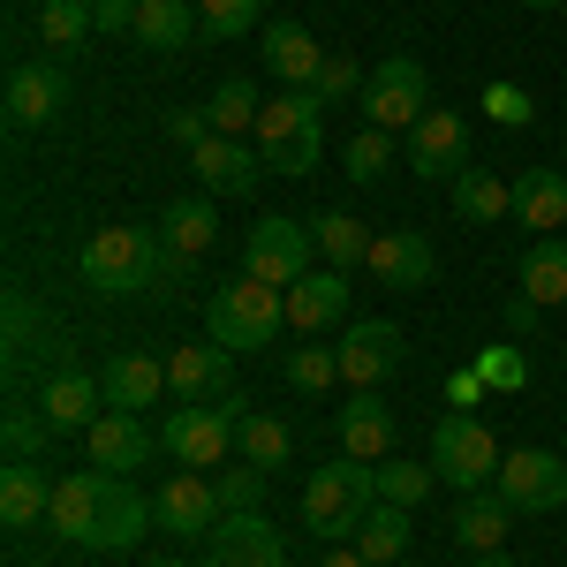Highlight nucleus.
Listing matches in <instances>:
<instances>
[{
    "mask_svg": "<svg viewBox=\"0 0 567 567\" xmlns=\"http://www.w3.org/2000/svg\"><path fill=\"white\" fill-rule=\"evenodd\" d=\"M76 272H84L91 296L130 303V296H152L167 280V243L152 227H99L84 243V258H76Z\"/></svg>",
    "mask_w": 567,
    "mask_h": 567,
    "instance_id": "nucleus-1",
    "label": "nucleus"
},
{
    "mask_svg": "<svg viewBox=\"0 0 567 567\" xmlns=\"http://www.w3.org/2000/svg\"><path fill=\"white\" fill-rule=\"evenodd\" d=\"M371 507H379V470H371V462L341 454V462L310 470V484H303V529H310V537L341 545V537H355V529H363V515H371Z\"/></svg>",
    "mask_w": 567,
    "mask_h": 567,
    "instance_id": "nucleus-2",
    "label": "nucleus"
},
{
    "mask_svg": "<svg viewBox=\"0 0 567 567\" xmlns=\"http://www.w3.org/2000/svg\"><path fill=\"white\" fill-rule=\"evenodd\" d=\"M280 326H288V296L280 288H265V280H227L213 288V303H205V341H219L227 355H250V349H272L280 341Z\"/></svg>",
    "mask_w": 567,
    "mask_h": 567,
    "instance_id": "nucleus-3",
    "label": "nucleus"
},
{
    "mask_svg": "<svg viewBox=\"0 0 567 567\" xmlns=\"http://www.w3.org/2000/svg\"><path fill=\"white\" fill-rule=\"evenodd\" d=\"M250 136H258L265 175H310L318 152H326V106H318L310 91H280V99H265V114H258Z\"/></svg>",
    "mask_w": 567,
    "mask_h": 567,
    "instance_id": "nucleus-4",
    "label": "nucleus"
},
{
    "mask_svg": "<svg viewBox=\"0 0 567 567\" xmlns=\"http://www.w3.org/2000/svg\"><path fill=\"white\" fill-rule=\"evenodd\" d=\"M318 227L310 219H288V213H265L258 227H250V243H243V272L250 280H265V288H296L303 272H318Z\"/></svg>",
    "mask_w": 567,
    "mask_h": 567,
    "instance_id": "nucleus-5",
    "label": "nucleus"
},
{
    "mask_svg": "<svg viewBox=\"0 0 567 567\" xmlns=\"http://www.w3.org/2000/svg\"><path fill=\"white\" fill-rule=\"evenodd\" d=\"M243 393L235 401H219V409H197V401H182L175 416L159 424V454H175L182 470H227V446H235V424H243Z\"/></svg>",
    "mask_w": 567,
    "mask_h": 567,
    "instance_id": "nucleus-6",
    "label": "nucleus"
},
{
    "mask_svg": "<svg viewBox=\"0 0 567 567\" xmlns=\"http://www.w3.org/2000/svg\"><path fill=\"white\" fill-rule=\"evenodd\" d=\"M499 439L484 432L470 409H454V416H439L432 424V470H439V484H454V492H484V484L499 477Z\"/></svg>",
    "mask_w": 567,
    "mask_h": 567,
    "instance_id": "nucleus-7",
    "label": "nucleus"
},
{
    "mask_svg": "<svg viewBox=\"0 0 567 567\" xmlns=\"http://www.w3.org/2000/svg\"><path fill=\"white\" fill-rule=\"evenodd\" d=\"M363 114H371V130L386 136H409L424 114H432V76H424V61L416 53H386L379 69H371V84H363Z\"/></svg>",
    "mask_w": 567,
    "mask_h": 567,
    "instance_id": "nucleus-8",
    "label": "nucleus"
},
{
    "mask_svg": "<svg viewBox=\"0 0 567 567\" xmlns=\"http://www.w3.org/2000/svg\"><path fill=\"white\" fill-rule=\"evenodd\" d=\"M492 484L507 492L515 515H553V507H567V462L553 454V446H523V454H507Z\"/></svg>",
    "mask_w": 567,
    "mask_h": 567,
    "instance_id": "nucleus-9",
    "label": "nucleus"
},
{
    "mask_svg": "<svg viewBox=\"0 0 567 567\" xmlns=\"http://www.w3.org/2000/svg\"><path fill=\"white\" fill-rule=\"evenodd\" d=\"M333 355H341L349 393L386 386L393 371H401V326H393V318H349V333L333 341Z\"/></svg>",
    "mask_w": 567,
    "mask_h": 567,
    "instance_id": "nucleus-10",
    "label": "nucleus"
},
{
    "mask_svg": "<svg viewBox=\"0 0 567 567\" xmlns=\"http://www.w3.org/2000/svg\"><path fill=\"white\" fill-rule=\"evenodd\" d=\"M106 492H114V470H99V462L53 477V515H45V529L61 545H91L99 537V515H106Z\"/></svg>",
    "mask_w": 567,
    "mask_h": 567,
    "instance_id": "nucleus-11",
    "label": "nucleus"
},
{
    "mask_svg": "<svg viewBox=\"0 0 567 567\" xmlns=\"http://www.w3.org/2000/svg\"><path fill=\"white\" fill-rule=\"evenodd\" d=\"M152 523L175 529V537H213V529L227 523V507H219V484H213V477H197V470L167 477L159 492H152Z\"/></svg>",
    "mask_w": 567,
    "mask_h": 567,
    "instance_id": "nucleus-12",
    "label": "nucleus"
},
{
    "mask_svg": "<svg viewBox=\"0 0 567 567\" xmlns=\"http://www.w3.org/2000/svg\"><path fill=\"white\" fill-rule=\"evenodd\" d=\"M462 167H470V122L446 114V106H432V114L409 130V175L416 182H454Z\"/></svg>",
    "mask_w": 567,
    "mask_h": 567,
    "instance_id": "nucleus-13",
    "label": "nucleus"
},
{
    "mask_svg": "<svg viewBox=\"0 0 567 567\" xmlns=\"http://www.w3.org/2000/svg\"><path fill=\"white\" fill-rule=\"evenodd\" d=\"M167 386H175V401L219 409V401H235V355L219 341H189V349L167 355Z\"/></svg>",
    "mask_w": 567,
    "mask_h": 567,
    "instance_id": "nucleus-14",
    "label": "nucleus"
},
{
    "mask_svg": "<svg viewBox=\"0 0 567 567\" xmlns=\"http://www.w3.org/2000/svg\"><path fill=\"white\" fill-rule=\"evenodd\" d=\"M393 432H401V416H393V401L379 386L349 393V409H333V439H341V454H355V462H386Z\"/></svg>",
    "mask_w": 567,
    "mask_h": 567,
    "instance_id": "nucleus-15",
    "label": "nucleus"
},
{
    "mask_svg": "<svg viewBox=\"0 0 567 567\" xmlns=\"http://www.w3.org/2000/svg\"><path fill=\"white\" fill-rule=\"evenodd\" d=\"M205 567H288V545L265 515H227L205 537Z\"/></svg>",
    "mask_w": 567,
    "mask_h": 567,
    "instance_id": "nucleus-16",
    "label": "nucleus"
},
{
    "mask_svg": "<svg viewBox=\"0 0 567 567\" xmlns=\"http://www.w3.org/2000/svg\"><path fill=\"white\" fill-rule=\"evenodd\" d=\"M189 167L205 182V197H250L265 182V159L243 144V136H205L197 152H189Z\"/></svg>",
    "mask_w": 567,
    "mask_h": 567,
    "instance_id": "nucleus-17",
    "label": "nucleus"
},
{
    "mask_svg": "<svg viewBox=\"0 0 567 567\" xmlns=\"http://www.w3.org/2000/svg\"><path fill=\"white\" fill-rule=\"evenodd\" d=\"M61 106H69V76H61V69L23 61V69L8 76V130H53Z\"/></svg>",
    "mask_w": 567,
    "mask_h": 567,
    "instance_id": "nucleus-18",
    "label": "nucleus"
},
{
    "mask_svg": "<svg viewBox=\"0 0 567 567\" xmlns=\"http://www.w3.org/2000/svg\"><path fill=\"white\" fill-rule=\"evenodd\" d=\"M84 439H91V462L114 470V477H130V470H144V462L159 454V432H152L144 416H130V409H106Z\"/></svg>",
    "mask_w": 567,
    "mask_h": 567,
    "instance_id": "nucleus-19",
    "label": "nucleus"
},
{
    "mask_svg": "<svg viewBox=\"0 0 567 567\" xmlns=\"http://www.w3.org/2000/svg\"><path fill=\"white\" fill-rule=\"evenodd\" d=\"M379 288H393V296H409V288H424L439 272V258H432V243L416 235V227H386L379 243H371V265H363Z\"/></svg>",
    "mask_w": 567,
    "mask_h": 567,
    "instance_id": "nucleus-20",
    "label": "nucleus"
},
{
    "mask_svg": "<svg viewBox=\"0 0 567 567\" xmlns=\"http://www.w3.org/2000/svg\"><path fill=\"white\" fill-rule=\"evenodd\" d=\"M45 424L53 432H91L99 416H106V386H99V371H76V363H61L53 379H45Z\"/></svg>",
    "mask_w": 567,
    "mask_h": 567,
    "instance_id": "nucleus-21",
    "label": "nucleus"
},
{
    "mask_svg": "<svg viewBox=\"0 0 567 567\" xmlns=\"http://www.w3.org/2000/svg\"><path fill=\"white\" fill-rule=\"evenodd\" d=\"M159 243H167V280L189 272V258H205L219 243V205L213 197H175L167 219H159Z\"/></svg>",
    "mask_w": 567,
    "mask_h": 567,
    "instance_id": "nucleus-22",
    "label": "nucleus"
},
{
    "mask_svg": "<svg viewBox=\"0 0 567 567\" xmlns=\"http://www.w3.org/2000/svg\"><path fill=\"white\" fill-rule=\"evenodd\" d=\"M507 529H515V507H507V492H499V484L462 492V507H454V537H462V553H470V560H477V553H507Z\"/></svg>",
    "mask_w": 567,
    "mask_h": 567,
    "instance_id": "nucleus-23",
    "label": "nucleus"
},
{
    "mask_svg": "<svg viewBox=\"0 0 567 567\" xmlns=\"http://www.w3.org/2000/svg\"><path fill=\"white\" fill-rule=\"evenodd\" d=\"M349 318V272H303L296 288H288V326L296 333H326V326H341Z\"/></svg>",
    "mask_w": 567,
    "mask_h": 567,
    "instance_id": "nucleus-24",
    "label": "nucleus"
},
{
    "mask_svg": "<svg viewBox=\"0 0 567 567\" xmlns=\"http://www.w3.org/2000/svg\"><path fill=\"white\" fill-rule=\"evenodd\" d=\"M99 386H106V409H130V416H144L167 386V363H152V355H106V371H99Z\"/></svg>",
    "mask_w": 567,
    "mask_h": 567,
    "instance_id": "nucleus-25",
    "label": "nucleus"
},
{
    "mask_svg": "<svg viewBox=\"0 0 567 567\" xmlns=\"http://www.w3.org/2000/svg\"><path fill=\"white\" fill-rule=\"evenodd\" d=\"M507 197H515V219L537 227V235H560L567 227V175L560 167H523V175L507 182Z\"/></svg>",
    "mask_w": 567,
    "mask_h": 567,
    "instance_id": "nucleus-26",
    "label": "nucleus"
},
{
    "mask_svg": "<svg viewBox=\"0 0 567 567\" xmlns=\"http://www.w3.org/2000/svg\"><path fill=\"white\" fill-rule=\"evenodd\" d=\"M265 69H272L288 91H310L318 69H326V45L310 39L303 23H272V31H265Z\"/></svg>",
    "mask_w": 567,
    "mask_h": 567,
    "instance_id": "nucleus-27",
    "label": "nucleus"
},
{
    "mask_svg": "<svg viewBox=\"0 0 567 567\" xmlns=\"http://www.w3.org/2000/svg\"><path fill=\"white\" fill-rule=\"evenodd\" d=\"M189 31H205V16L189 8V0H136V45H152V53H189Z\"/></svg>",
    "mask_w": 567,
    "mask_h": 567,
    "instance_id": "nucleus-28",
    "label": "nucleus"
},
{
    "mask_svg": "<svg viewBox=\"0 0 567 567\" xmlns=\"http://www.w3.org/2000/svg\"><path fill=\"white\" fill-rule=\"evenodd\" d=\"M53 515V484H45L39 462H8L0 470V523L8 529H31Z\"/></svg>",
    "mask_w": 567,
    "mask_h": 567,
    "instance_id": "nucleus-29",
    "label": "nucleus"
},
{
    "mask_svg": "<svg viewBox=\"0 0 567 567\" xmlns=\"http://www.w3.org/2000/svg\"><path fill=\"white\" fill-rule=\"evenodd\" d=\"M144 529H152V499H136L130 477H114V492H106V515H99V537H91V553H130Z\"/></svg>",
    "mask_w": 567,
    "mask_h": 567,
    "instance_id": "nucleus-30",
    "label": "nucleus"
},
{
    "mask_svg": "<svg viewBox=\"0 0 567 567\" xmlns=\"http://www.w3.org/2000/svg\"><path fill=\"white\" fill-rule=\"evenodd\" d=\"M446 197H454V213L470 219V227H492V219H507V213H515L507 182L492 175V167H462V175L446 182Z\"/></svg>",
    "mask_w": 567,
    "mask_h": 567,
    "instance_id": "nucleus-31",
    "label": "nucleus"
},
{
    "mask_svg": "<svg viewBox=\"0 0 567 567\" xmlns=\"http://www.w3.org/2000/svg\"><path fill=\"white\" fill-rule=\"evenodd\" d=\"M523 296L529 303H567V235H537L523 250Z\"/></svg>",
    "mask_w": 567,
    "mask_h": 567,
    "instance_id": "nucleus-32",
    "label": "nucleus"
},
{
    "mask_svg": "<svg viewBox=\"0 0 567 567\" xmlns=\"http://www.w3.org/2000/svg\"><path fill=\"white\" fill-rule=\"evenodd\" d=\"M409 515H416V507H393V499H379L349 545H355V553H363L371 567H393L401 553H409Z\"/></svg>",
    "mask_w": 567,
    "mask_h": 567,
    "instance_id": "nucleus-33",
    "label": "nucleus"
},
{
    "mask_svg": "<svg viewBox=\"0 0 567 567\" xmlns=\"http://www.w3.org/2000/svg\"><path fill=\"white\" fill-rule=\"evenodd\" d=\"M318 227V258L333 265V272H355V265H371V227L363 219H349V213H326V219H310Z\"/></svg>",
    "mask_w": 567,
    "mask_h": 567,
    "instance_id": "nucleus-34",
    "label": "nucleus"
},
{
    "mask_svg": "<svg viewBox=\"0 0 567 567\" xmlns=\"http://www.w3.org/2000/svg\"><path fill=\"white\" fill-rule=\"evenodd\" d=\"M235 446H243V462H258V470H280V462H288V446H296V432H288L280 416H258V409H243V424H235Z\"/></svg>",
    "mask_w": 567,
    "mask_h": 567,
    "instance_id": "nucleus-35",
    "label": "nucleus"
},
{
    "mask_svg": "<svg viewBox=\"0 0 567 567\" xmlns=\"http://www.w3.org/2000/svg\"><path fill=\"white\" fill-rule=\"evenodd\" d=\"M205 114H213L219 136H243V130H258L265 99H258V84H250V76H227V84L213 91V106H205Z\"/></svg>",
    "mask_w": 567,
    "mask_h": 567,
    "instance_id": "nucleus-36",
    "label": "nucleus"
},
{
    "mask_svg": "<svg viewBox=\"0 0 567 567\" xmlns=\"http://www.w3.org/2000/svg\"><path fill=\"white\" fill-rule=\"evenodd\" d=\"M371 470H379V499H393V507H424L439 492L432 462H371Z\"/></svg>",
    "mask_w": 567,
    "mask_h": 567,
    "instance_id": "nucleus-37",
    "label": "nucleus"
},
{
    "mask_svg": "<svg viewBox=\"0 0 567 567\" xmlns=\"http://www.w3.org/2000/svg\"><path fill=\"white\" fill-rule=\"evenodd\" d=\"M99 23H91V0H39V39L45 45H84Z\"/></svg>",
    "mask_w": 567,
    "mask_h": 567,
    "instance_id": "nucleus-38",
    "label": "nucleus"
},
{
    "mask_svg": "<svg viewBox=\"0 0 567 567\" xmlns=\"http://www.w3.org/2000/svg\"><path fill=\"white\" fill-rule=\"evenodd\" d=\"M386 175H393V136H386V130H363V136H349V182L379 189Z\"/></svg>",
    "mask_w": 567,
    "mask_h": 567,
    "instance_id": "nucleus-39",
    "label": "nucleus"
},
{
    "mask_svg": "<svg viewBox=\"0 0 567 567\" xmlns=\"http://www.w3.org/2000/svg\"><path fill=\"white\" fill-rule=\"evenodd\" d=\"M265 477H272V470H258V462H235V470H219V507H227V515H258V499H265Z\"/></svg>",
    "mask_w": 567,
    "mask_h": 567,
    "instance_id": "nucleus-40",
    "label": "nucleus"
},
{
    "mask_svg": "<svg viewBox=\"0 0 567 567\" xmlns=\"http://www.w3.org/2000/svg\"><path fill=\"white\" fill-rule=\"evenodd\" d=\"M39 341H53V318L39 326V310H31V296L16 288V296H8V363H23V355L39 349Z\"/></svg>",
    "mask_w": 567,
    "mask_h": 567,
    "instance_id": "nucleus-41",
    "label": "nucleus"
},
{
    "mask_svg": "<svg viewBox=\"0 0 567 567\" xmlns=\"http://www.w3.org/2000/svg\"><path fill=\"white\" fill-rule=\"evenodd\" d=\"M258 8L265 0H197V16H205V39H219V45H235L250 23H258Z\"/></svg>",
    "mask_w": 567,
    "mask_h": 567,
    "instance_id": "nucleus-42",
    "label": "nucleus"
},
{
    "mask_svg": "<svg viewBox=\"0 0 567 567\" xmlns=\"http://www.w3.org/2000/svg\"><path fill=\"white\" fill-rule=\"evenodd\" d=\"M363 84H371V76L355 69L349 53H326V69H318V84H310V99H318V106H341V99H363Z\"/></svg>",
    "mask_w": 567,
    "mask_h": 567,
    "instance_id": "nucleus-43",
    "label": "nucleus"
},
{
    "mask_svg": "<svg viewBox=\"0 0 567 567\" xmlns=\"http://www.w3.org/2000/svg\"><path fill=\"white\" fill-rule=\"evenodd\" d=\"M341 379V355L333 349H288V386L296 393H326Z\"/></svg>",
    "mask_w": 567,
    "mask_h": 567,
    "instance_id": "nucleus-44",
    "label": "nucleus"
},
{
    "mask_svg": "<svg viewBox=\"0 0 567 567\" xmlns=\"http://www.w3.org/2000/svg\"><path fill=\"white\" fill-rule=\"evenodd\" d=\"M484 114H492L499 130H529V122H537V99H529L523 84L499 76V84H484Z\"/></svg>",
    "mask_w": 567,
    "mask_h": 567,
    "instance_id": "nucleus-45",
    "label": "nucleus"
},
{
    "mask_svg": "<svg viewBox=\"0 0 567 567\" xmlns=\"http://www.w3.org/2000/svg\"><path fill=\"white\" fill-rule=\"evenodd\" d=\"M477 371H484V386H507V393H515V386H529V355L515 349V341L484 349V355H477Z\"/></svg>",
    "mask_w": 567,
    "mask_h": 567,
    "instance_id": "nucleus-46",
    "label": "nucleus"
},
{
    "mask_svg": "<svg viewBox=\"0 0 567 567\" xmlns=\"http://www.w3.org/2000/svg\"><path fill=\"white\" fill-rule=\"evenodd\" d=\"M45 439H53V424H39L31 409H8V462H31Z\"/></svg>",
    "mask_w": 567,
    "mask_h": 567,
    "instance_id": "nucleus-47",
    "label": "nucleus"
},
{
    "mask_svg": "<svg viewBox=\"0 0 567 567\" xmlns=\"http://www.w3.org/2000/svg\"><path fill=\"white\" fill-rule=\"evenodd\" d=\"M167 136H175L182 152H197V144L219 136V130H213V114H205V106H175V114H167Z\"/></svg>",
    "mask_w": 567,
    "mask_h": 567,
    "instance_id": "nucleus-48",
    "label": "nucleus"
},
{
    "mask_svg": "<svg viewBox=\"0 0 567 567\" xmlns=\"http://www.w3.org/2000/svg\"><path fill=\"white\" fill-rule=\"evenodd\" d=\"M91 23L99 31H136V0H91Z\"/></svg>",
    "mask_w": 567,
    "mask_h": 567,
    "instance_id": "nucleus-49",
    "label": "nucleus"
},
{
    "mask_svg": "<svg viewBox=\"0 0 567 567\" xmlns=\"http://www.w3.org/2000/svg\"><path fill=\"white\" fill-rule=\"evenodd\" d=\"M446 401H454V409H477V401H484V371H477V363L446 379Z\"/></svg>",
    "mask_w": 567,
    "mask_h": 567,
    "instance_id": "nucleus-50",
    "label": "nucleus"
},
{
    "mask_svg": "<svg viewBox=\"0 0 567 567\" xmlns=\"http://www.w3.org/2000/svg\"><path fill=\"white\" fill-rule=\"evenodd\" d=\"M537 310H545V303H529V296H515V303H507V333H537Z\"/></svg>",
    "mask_w": 567,
    "mask_h": 567,
    "instance_id": "nucleus-51",
    "label": "nucleus"
},
{
    "mask_svg": "<svg viewBox=\"0 0 567 567\" xmlns=\"http://www.w3.org/2000/svg\"><path fill=\"white\" fill-rule=\"evenodd\" d=\"M318 567H371V560H363L355 545H333V553H326V560H318Z\"/></svg>",
    "mask_w": 567,
    "mask_h": 567,
    "instance_id": "nucleus-52",
    "label": "nucleus"
},
{
    "mask_svg": "<svg viewBox=\"0 0 567 567\" xmlns=\"http://www.w3.org/2000/svg\"><path fill=\"white\" fill-rule=\"evenodd\" d=\"M470 567H515V560H507V553H477Z\"/></svg>",
    "mask_w": 567,
    "mask_h": 567,
    "instance_id": "nucleus-53",
    "label": "nucleus"
},
{
    "mask_svg": "<svg viewBox=\"0 0 567 567\" xmlns=\"http://www.w3.org/2000/svg\"><path fill=\"white\" fill-rule=\"evenodd\" d=\"M523 8H567V0H523Z\"/></svg>",
    "mask_w": 567,
    "mask_h": 567,
    "instance_id": "nucleus-54",
    "label": "nucleus"
},
{
    "mask_svg": "<svg viewBox=\"0 0 567 567\" xmlns=\"http://www.w3.org/2000/svg\"><path fill=\"white\" fill-rule=\"evenodd\" d=\"M152 567H182V560H152Z\"/></svg>",
    "mask_w": 567,
    "mask_h": 567,
    "instance_id": "nucleus-55",
    "label": "nucleus"
}]
</instances>
